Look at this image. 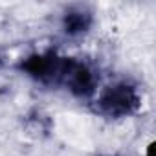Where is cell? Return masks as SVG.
Listing matches in <instances>:
<instances>
[{
  "mask_svg": "<svg viewBox=\"0 0 156 156\" xmlns=\"http://www.w3.org/2000/svg\"><path fill=\"white\" fill-rule=\"evenodd\" d=\"M96 110L105 118H127L140 108V94L129 83H116L108 87L96 101Z\"/></svg>",
  "mask_w": 156,
  "mask_h": 156,
  "instance_id": "obj_1",
  "label": "cell"
},
{
  "mask_svg": "<svg viewBox=\"0 0 156 156\" xmlns=\"http://www.w3.org/2000/svg\"><path fill=\"white\" fill-rule=\"evenodd\" d=\"M59 85H64L77 98H90L96 92L98 77L87 62L77 61L73 57H64Z\"/></svg>",
  "mask_w": 156,
  "mask_h": 156,
  "instance_id": "obj_2",
  "label": "cell"
},
{
  "mask_svg": "<svg viewBox=\"0 0 156 156\" xmlns=\"http://www.w3.org/2000/svg\"><path fill=\"white\" fill-rule=\"evenodd\" d=\"M62 62H64V57L50 50L44 53H35L26 61H22L20 70H24L30 77L44 85H59Z\"/></svg>",
  "mask_w": 156,
  "mask_h": 156,
  "instance_id": "obj_3",
  "label": "cell"
},
{
  "mask_svg": "<svg viewBox=\"0 0 156 156\" xmlns=\"http://www.w3.org/2000/svg\"><path fill=\"white\" fill-rule=\"evenodd\" d=\"M94 17L85 8H70L62 15V30L70 37H79L92 28Z\"/></svg>",
  "mask_w": 156,
  "mask_h": 156,
  "instance_id": "obj_4",
  "label": "cell"
}]
</instances>
